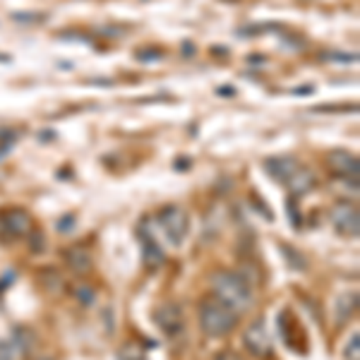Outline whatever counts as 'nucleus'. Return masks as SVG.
I'll use <instances>...</instances> for the list:
<instances>
[{
	"instance_id": "nucleus-8",
	"label": "nucleus",
	"mask_w": 360,
	"mask_h": 360,
	"mask_svg": "<svg viewBox=\"0 0 360 360\" xmlns=\"http://www.w3.org/2000/svg\"><path fill=\"white\" fill-rule=\"evenodd\" d=\"M245 346L252 356H259V358H266L271 353V339L264 329V322L257 319L255 324H250L248 332H245Z\"/></svg>"
},
{
	"instance_id": "nucleus-12",
	"label": "nucleus",
	"mask_w": 360,
	"mask_h": 360,
	"mask_svg": "<svg viewBox=\"0 0 360 360\" xmlns=\"http://www.w3.org/2000/svg\"><path fill=\"white\" fill-rule=\"evenodd\" d=\"M286 185H288V188H291V193H293V195H305L307 190L315 188V176H312V173L307 171V168L300 166L298 171L293 173V178L288 180Z\"/></svg>"
},
{
	"instance_id": "nucleus-2",
	"label": "nucleus",
	"mask_w": 360,
	"mask_h": 360,
	"mask_svg": "<svg viewBox=\"0 0 360 360\" xmlns=\"http://www.w3.org/2000/svg\"><path fill=\"white\" fill-rule=\"evenodd\" d=\"M200 324H202V332L209 339H219V336L233 332L238 324V315L231 307H226L219 298L209 295V298L200 303Z\"/></svg>"
},
{
	"instance_id": "nucleus-15",
	"label": "nucleus",
	"mask_w": 360,
	"mask_h": 360,
	"mask_svg": "<svg viewBox=\"0 0 360 360\" xmlns=\"http://www.w3.org/2000/svg\"><path fill=\"white\" fill-rule=\"evenodd\" d=\"M0 360H15V344L13 341H0Z\"/></svg>"
},
{
	"instance_id": "nucleus-6",
	"label": "nucleus",
	"mask_w": 360,
	"mask_h": 360,
	"mask_svg": "<svg viewBox=\"0 0 360 360\" xmlns=\"http://www.w3.org/2000/svg\"><path fill=\"white\" fill-rule=\"evenodd\" d=\"M0 231L8 238H22L32 233V217L25 209H8L0 214Z\"/></svg>"
},
{
	"instance_id": "nucleus-10",
	"label": "nucleus",
	"mask_w": 360,
	"mask_h": 360,
	"mask_svg": "<svg viewBox=\"0 0 360 360\" xmlns=\"http://www.w3.org/2000/svg\"><path fill=\"white\" fill-rule=\"evenodd\" d=\"M139 243H142V257L147 269H156V266L164 264V250L159 248V243L152 240V236L139 233Z\"/></svg>"
},
{
	"instance_id": "nucleus-18",
	"label": "nucleus",
	"mask_w": 360,
	"mask_h": 360,
	"mask_svg": "<svg viewBox=\"0 0 360 360\" xmlns=\"http://www.w3.org/2000/svg\"><path fill=\"white\" fill-rule=\"evenodd\" d=\"M214 360H243V358L238 356L236 351H224L221 356H217V358H214Z\"/></svg>"
},
{
	"instance_id": "nucleus-16",
	"label": "nucleus",
	"mask_w": 360,
	"mask_h": 360,
	"mask_svg": "<svg viewBox=\"0 0 360 360\" xmlns=\"http://www.w3.org/2000/svg\"><path fill=\"white\" fill-rule=\"evenodd\" d=\"M358 344H360V336L353 334L351 341H348V346H346V358L348 360H358Z\"/></svg>"
},
{
	"instance_id": "nucleus-5",
	"label": "nucleus",
	"mask_w": 360,
	"mask_h": 360,
	"mask_svg": "<svg viewBox=\"0 0 360 360\" xmlns=\"http://www.w3.org/2000/svg\"><path fill=\"white\" fill-rule=\"evenodd\" d=\"M154 322L166 336H178L180 332H183V327H185L183 307L176 305V303H164L159 310H156Z\"/></svg>"
},
{
	"instance_id": "nucleus-3",
	"label": "nucleus",
	"mask_w": 360,
	"mask_h": 360,
	"mask_svg": "<svg viewBox=\"0 0 360 360\" xmlns=\"http://www.w3.org/2000/svg\"><path fill=\"white\" fill-rule=\"evenodd\" d=\"M159 226L164 229V233L173 245H180L190 231V219L180 207H164L159 212Z\"/></svg>"
},
{
	"instance_id": "nucleus-17",
	"label": "nucleus",
	"mask_w": 360,
	"mask_h": 360,
	"mask_svg": "<svg viewBox=\"0 0 360 360\" xmlns=\"http://www.w3.org/2000/svg\"><path fill=\"white\" fill-rule=\"evenodd\" d=\"M77 298H79V300H84V303L89 305L91 300H94V291H91V288H79V291H77Z\"/></svg>"
},
{
	"instance_id": "nucleus-9",
	"label": "nucleus",
	"mask_w": 360,
	"mask_h": 360,
	"mask_svg": "<svg viewBox=\"0 0 360 360\" xmlns=\"http://www.w3.org/2000/svg\"><path fill=\"white\" fill-rule=\"evenodd\" d=\"M298 168H300V164L295 159H291V156H274V159L264 161V171L281 185H286Z\"/></svg>"
},
{
	"instance_id": "nucleus-14",
	"label": "nucleus",
	"mask_w": 360,
	"mask_h": 360,
	"mask_svg": "<svg viewBox=\"0 0 360 360\" xmlns=\"http://www.w3.org/2000/svg\"><path fill=\"white\" fill-rule=\"evenodd\" d=\"M142 348H139L137 344H127L123 346V351H120L118 360H142Z\"/></svg>"
},
{
	"instance_id": "nucleus-11",
	"label": "nucleus",
	"mask_w": 360,
	"mask_h": 360,
	"mask_svg": "<svg viewBox=\"0 0 360 360\" xmlns=\"http://www.w3.org/2000/svg\"><path fill=\"white\" fill-rule=\"evenodd\" d=\"M358 310V293H344L336 300V324H346Z\"/></svg>"
},
{
	"instance_id": "nucleus-4",
	"label": "nucleus",
	"mask_w": 360,
	"mask_h": 360,
	"mask_svg": "<svg viewBox=\"0 0 360 360\" xmlns=\"http://www.w3.org/2000/svg\"><path fill=\"white\" fill-rule=\"evenodd\" d=\"M332 226L336 229V233H341L344 238H358L360 233V214L351 202H339L332 209Z\"/></svg>"
},
{
	"instance_id": "nucleus-13",
	"label": "nucleus",
	"mask_w": 360,
	"mask_h": 360,
	"mask_svg": "<svg viewBox=\"0 0 360 360\" xmlns=\"http://www.w3.org/2000/svg\"><path fill=\"white\" fill-rule=\"evenodd\" d=\"M65 262L72 266V271H77V274H86V271L91 269V257L82 248H70L65 252Z\"/></svg>"
},
{
	"instance_id": "nucleus-1",
	"label": "nucleus",
	"mask_w": 360,
	"mask_h": 360,
	"mask_svg": "<svg viewBox=\"0 0 360 360\" xmlns=\"http://www.w3.org/2000/svg\"><path fill=\"white\" fill-rule=\"evenodd\" d=\"M212 288H214V298H219L226 307L240 315L252 307V288L250 283L236 271H219V274L212 276Z\"/></svg>"
},
{
	"instance_id": "nucleus-7",
	"label": "nucleus",
	"mask_w": 360,
	"mask_h": 360,
	"mask_svg": "<svg viewBox=\"0 0 360 360\" xmlns=\"http://www.w3.org/2000/svg\"><path fill=\"white\" fill-rule=\"evenodd\" d=\"M327 166H329V171H332L334 176L353 178V183H358L360 164H358V159L351 152H344V149H334V152L327 156Z\"/></svg>"
}]
</instances>
